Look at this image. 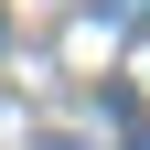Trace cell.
<instances>
[{
	"label": "cell",
	"mask_w": 150,
	"mask_h": 150,
	"mask_svg": "<svg viewBox=\"0 0 150 150\" xmlns=\"http://www.w3.org/2000/svg\"><path fill=\"white\" fill-rule=\"evenodd\" d=\"M139 150H150V139H139Z\"/></svg>",
	"instance_id": "2"
},
{
	"label": "cell",
	"mask_w": 150,
	"mask_h": 150,
	"mask_svg": "<svg viewBox=\"0 0 150 150\" xmlns=\"http://www.w3.org/2000/svg\"><path fill=\"white\" fill-rule=\"evenodd\" d=\"M107 11H150V0H107Z\"/></svg>",
	"instance_id": "1"
}]
</instances>
